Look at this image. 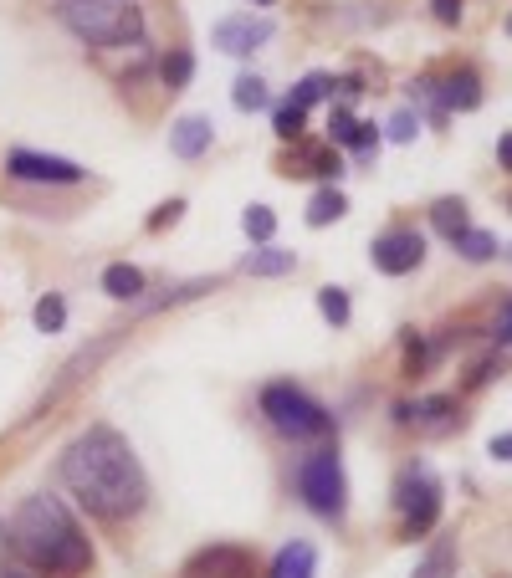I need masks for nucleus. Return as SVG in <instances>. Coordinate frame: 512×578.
Segmentation results:
<instances>
[{
  "label": "nucleus",
  "mask_w": 512,
  "mask_h": 578,
  "mask_svg": "<svg viewBox=\"0 0 512 578\" xmlns=\"http://www.w3.org/2000/svg\"><path fill=\"white\" fill-rule=\"evenodd\" d=\"M103 292L118 297V302H134L144 292V272H139V266H128V261H113L103 272Z\"/></svg>",
  "instance_id": "ddd939ff"
},
{
  "label": "nucleus",
  "mask_w": 512,
  "mask_h": 578,
  "mask_svg": "<svg viewBox=\"0 0 512 578\" xmlns=\"http://www.w3.org/2000/svg\"><path fill=\"white\" fill-rule=\"evenodd\" d=\"M313 573H318L313 543H287V548L272 558V568H267V578H313Z\"/></svg>",
  "instance_id": "f8f14e48"
},
{
  "label": "nucleus",
  "mask_w": 512,
  "mask_h": 578,
  "mask_svg": "<svg viewBox=\"0 0 512 578\" xmlns=\"http://www.w3.org/2000/svg\"><path fill=\"white\" fill-rule=\"evenodd\" d=\"M210 144H216V133H210V118H180L175 128H169V149H175L180 159H200Z\"/></svg>",
  "instance_id": "9b49d317"
},
{
  "label": "nucleus",
  "mask_w": 512,
  "mask_h": 578,
  "mask_svg": "<svg viewBox=\"0 0 512 578\" xmlns=\"http://www.w3.org/2000/svg\"><path fill=\"white\" fill-rule=\"evenodd\" d=\"M6 548H11L16 558H26L31 568L52 573V578H72V573H82V568L93 563V543L82 538L77 517H72L57 497H47V492L26 497V502L11 512V522H6Z\"/></svg>",
  "instance_id": "f03ea898"
},
{
  "label": "nucleus",
  "mask_w": 512,
  "mask_h": 578,
  "mask_svg": "<svg viewBox=\"0 0 512 578\" xmlns=\"http://www.w3.org/2000/svg\"><path fill=\"white\" fill-rule=\"evenodd\" d=\"M318 313H323L333 328H349V318H354L349 292H344V287H323V292H318Z\"/></svg>",
  "instance_id": "4be33fe9"
},
{
  "label": "nucleus",
  "mask_w": 512,
  "mask_h": 578,
  "mask_svg": "<svg viewBox=\"0 0 512 578\" xmlns=\"http://www.w3.org/2000/svg\"><path fill=\"white\" fill-rule=\"evenodd\" d=\"M241 266H246V277H287L292 266H297V256H292V251H277V246H262V251H251Z\"/></svg>",
  "instance_id": "4468645a"
},
{
  "label": "nucleus",
  "mask_w": 512,
  "mask_h": 578,
  "mask_svg": "<svg viewBox=\"0 0 512 578\" xmlns=\"http://www.w3.org/2000/svg\"><path fill=\"white\" fill-rule=\"evenodd\" d=\"M395 507L405 517V538H425L441 517V481L425 471V466H410L395 486Z\"/></svg>",
  "instance_id": "423d86ee"
},
{
  "label": "nucleus",
  "mask_w": 512,
  "mask_h": 578,
  "mask_svg": "<svg viewBox=\"0 0 512 578\" xmlns=\"http://www.w3.org/2000/svg\"><path fill=\"white\" fill-rule=\"evenodd\" d=\"M507 36H512V16H507Z\"/></svg>",
  "instance_id": "4c0bfd02"
},
{
  "label": "nucleus",
  "mask_w": 512,
  "mask_h": 578,
  "mask_svg": "<svg viewBox=\"0 0 512 578\" xmlns=\"http://www.w3.org/2000/svg\"><path fill=\"white\" fill-rule=\"evenodd\" d=\"M492 338H497V343H512V302H507L502 313H497V328H492Z\"/></svg>",
  "instance_id": "72a5a7b5"
},
{
  "label": "nucleus",
  "mask_w": 512,
  "mask_h": 578,
  "mask_svg": "<svg viewBox=\"0 0 512 578\" xmlns=\"http://www.w3.org/2000/svg\"><path fill=\"white\" fill-rule=\"evenodd\" d=\"M497 164L512 169V133H502V144H497Z\"/></svg>",
  "instance_id": "f704fd0d"
},
{
  "label": "nucleus",
  "mask_w": 512,
  "mask_h": 578,
  "mask_svg": "<svg viewBox=\"0 0 512 578\" xmlns=\"http://www.w3.org/2000/svg\"><path fill=\"white\" fill-rule=\"evenodd\" d=\"M241 226H246V236H251L256 246H267V241H272V231H277V215H272L267 205H246Z\"/></svg>",
  "instance_id": "a878e982"
},
{
  "label": "nucleus",
  "mask_w": 512,
  "mask_h": 578,
  "mask_svg": "<svg viewBox=\"0 0 512 578\" xmlns=\"http://www.w3.org/2000/svg\"><path fill=\"white\" fill-rule=\"evenodd\" d=\"M190 77H195V57H190L185 47L164 52V62H159V82H164V93H180V87H190Z\"/></svg>",
  "instance_id": "dca6fc26"
},
{
  "label": "nucleus",
  "mask_w": 512,
  "mask_h": 578,
  "mask_svg": "<svg viewBox=\"0 0 512 578\" xmlns=\"http://www.w3.org/2000/svg\"><path fill=\"white\" fill-rule=\"evenodd\" d=\"M431 16H436L441 26H456V21H461V0H431Z\"/></svg>",
  "instance_id": "2f4dec72"
},
{
  "label": "nucleus",
  "mask_w": 512,
  "mask_h": 578,
  "mask_svg": "<svg viewBox=\"0 0 512 578\" xmlns=\"http://www.w3.org/2000/svg\"><path fill=\"white\" fill-rule=\"evenodd\" d=\"M297 492H303L308 512L338 522L349 507V481H344V461H338L333 451H318L303 461V471H297Z\"/></svg>",
  "instance_id": "39448f33"
},
{
  "label": "nucleus",
  "mask_w": 512,
  "mask_h": 578,
  "mask_svg": "<svg viewBox=\"0 0 512 578\" xmlns=\"http://www.w3.org/2000/svg\"><path fill=\"white\" fill-rule=\"evenodd\" d=\"M31 323H36L41 333H62V328H67V302H62L57 292H47V297L31 307Z\"/></svg>",
  "instance_id": "aec40b11"
},
{
  "label": "nucleus",
  "mask_w": 512,
  "mask_h": 578,
  "mask_svg": "<svg viewBox=\"0 0 512 578\" xmlns=\"http://www.w3.org/2000/svg\"><path fill=\"white\" fill-rule=\"evenodd\" d=\"M349 215V200L338 195L333 185H323L313 200H308V226H333V220H344Z\"/></svg>",
  "instance_id": "f3484780"
},
{
  "label": "nucleus",
  "mask_w": 512,
  "mask_h": 578,
  "mask_svg": "<svg viewBox=\"0 0 512 578\" xmlns=\"http://www.w3.org/2000/svg\"><path fill=\"white\" fill-rule=\"evenodd\" d=\"M436 103H441V113H472V108L482 103V77H477L472 67H456V72L436 87Z\"/></svg>",
  "instance_id": "9d476101"
},
{
  "label": "nucleus",
  "mask_w": 512,
  "mask_h": 578,
  "mask_svg": "<svg viewBox=\"0 0 512 578\" xmlns=\"http://www.w3.org/2000/svg\"><path fill=\"white\" fill-rule=\"evenodd\" d=\"M400 348H405V374L425 369V343H420V333H405V338H400Z\"/></svg>",
  "instance_id": "7c9ffc66"
},
{
  "label": "nucleus",
  "mask_w": 512,
  "mask_h": 578,
  "mask_svg": "<svg viewBox=\"0 0 512 578\" xmlns=\"http://www.w3.org/2000/svg\"><path fill=\"white\" fill-rule=\"evenodd\" d=\"M262 6H272V0H262Z\"/></svg>",
  "instance_id": "58836bf2"
},
{
  "label": "nucleus",
  "mask_w": 512,
  "mask_h": 578,
  "mask_svg": "<svg viewBox=\"0 0 512 578\" xmlns=\"http://www.w3.org/2000/svg\"><path fill=\"white\" fill-rule=\"evenodd\" d=\"M57 21L72 36L88 41V47H103V52H123V47H139L144 41L139 0H62Z\"/></svg>",
  "instance_id": "7ed1b4c3"
},
{
  "label": "nucleus",
  "mask_w": 512,
  "mask_h": 578,
  "mask_svg": "<svg viewBox=\"0 0 512 578\" xmlns=\"http://www.w3.org/2000/svg\"><path fill=\"white\" fill-rule=\"evenodd\" d=\"M272 128H277L282 144H297V139H303V128H308V108H297L292 98L277 103V108H272Z\"/></svg>",
  "instance_id": "a211bd4d"
},
{
  "label": "nucleus",
  "mask_w": 512,
  "mask_h": 578,
  "mask_svg": "<svg viewBox=\"0 0 512 578\" xmlns=\"http://www.w3.org/2000/svg\"><path fill=\"white\" fill-rule=\"evenodd\" d=\"M451 246L461 251V261H492V256H497V236H492V231H477V226L466 231V236H456Z\"/></svg>",
  "instance_id": "412c9836"
},
{
  "label": "nucleus",
  "mask_w": 512,
  "mask_h": 578,
  "mask_svg": "<svg viewBox=\"0 0 512 578\" xmlns=\"http://www.w3.org/2000/svg\"><path fill=\"white\" fill-rule=\"evenodd\" d=\"M62 486L103 522H123L139 517L149 502V476L134 456V446L113 430V425H93L82 430L72 446L62 451Z\"/></svg>",
  "instance_id": "f257e3e1"
},
{
  "label": "nucleus",
  "mask_w": 512,
  "mask_h": 578,
  "mask_svg": "<svg viewBox=\"0 0 512 578\" xmlns=\"http://www.w3.org/2000/svg\"><path fill=\"white\" fill-rule=\"evenodd\" d=\"M292 174H323V180H338V174H344V159H338L333 149H303V164H297Z\"/></svg>",
  "instance_id": "393cba45"
},
{
  "label": "nucleus",
  "mask_w": 512,
  "mask_h": 578,
  "mask_svg": "<svg viewBox=\"0 0 512 578\" xmlns=\"http://www.w3.org/2000/svg\"><path fill=\"white\" fill-rule=\"evenodd\" d=\"M487 456L492 461H512V435H492L487 440Z\"/></svg>",
  "instance_id": "473e14b6"
},
{
  "label": "nucleus",
  "mask_w": 512,
  "mask_h": 578,
  "mask_svg": "<svg viewBox=\"0 0 512 578\" xmlns=\"http://www.w3.org/2000/svg\"><path fill=\"white\" fill-rule=\"evenodd\" d=\"M349 149L359 154V164H374V154H379V128H374V123H359L354 139H349Z\"/></svg>",
  "instance_id": "bb28decb"
},
{
  "label": "nucleus",
  "mask_w": 512,
  "mask_h": 578,
  "mask_svg": "<svg viewBox=\"0 0 512 578\" xmlns=\"http://www.w3.org/2000/svg\"><path fill=\"white\" fill-rule=\"evenodd\" d=\"M262 415H267V425L282 430L287 440H313V435H328V430H333L328 410L318 405L308 389H297V384H287V379L262 389Z\"/></svg>",
  "instance_id": "20e7f679"
},
{
  "label": "nucleus",
  "mask_w": 512,
  "mask_h": 578,
  "mask_svg": "<svg viewBox=\"0 0 512 578\" xmlns=\"http://www.w3.org/2000/svg\"><path fill=\"white\" fill-rule=\"evenodd\" d=\"M333 87H338V82H333L328 72H308L303 82L292 87V103H297V108H313V103H323V98L333 93Z\"/></svg>",
  "instance_id": "b1692460"
},
{
  "label": "nucleus",
  "mask_w": 512,
  "mask_h": 578,
  "mask_svg": "<svg viewBox=\"0 0 512 578\" xmlns=\"http://www.w3.org/2000/svg\"><path fill=\"white\" fill-rule=\"evenodd\" d=\"M180 215H185V200H164V205L149 215V231H169V226H175Z\"/></svg>",
  "instance_id": "c756f323"
},
{
  "label": "nucleus",
  "mask_w": 512,
  "mask_h": 578,
  "mask_svg": "<svg viewBox=\"0 0 512 578\" xmlns=\"http://www.w3.org/2000/svg\"><path fill=\"white\" fill-rule=\"evenodd\" d=\"M272 21L267 16H226V21H216V31H210V41H216V52H226V57H251L256 47H267L272 41Z\"/></svg>",
  "instance_id": "1a4fd4ad"
},
{
  "label": "nucleus",
  "mask_w": 512,
  "mask_h": 578,
  "mask_svg": "<svg viewBox=\"0 0 512 578\" xmlns=\"http://www.w3.org/2000/svg\"><path fill=\"white\" fill-rule=\"evenodd\" d=\"M231 103L241 108V113H256V108H267V82L262 77H236V87H231Z\"/></svg>",
  "instance_id": "5701e85b"
},
{
  "label": "nucleus",
  "mask_w": 512,
  "mask_h": 578,
  "mask_svg": "<svg viewBox=\"0 0 512 578\" xmlns=\"http://www.w3.org/2000/svg\"><path fill=\"white\" fill-rule=\"evenodd\" d=\"M0 578H26V573H16V568H0Z\"/></svg>",
  "instance_id": "e433bc0d"
},
{
  "label": "nucleus",
  "mask_w": 512,
  "mask_h": 578,
  "mask_svg": "<svg viewBox=\"0 0 512 578\" xmlns=\"http://www.w3.org/2000/svg\"><path fill=\"white\" fill-rule=\"evenodd\" d=\"M354 128H359V118H354L349 108H333V118H328V139H333V144H349Z\"/></svg>",
  "instance_id": "cd10ccee"
},
{
  "label": "nucleus",
  "mask_w": 512,
  "mask_h": 578,
  "mask_svg": "<svg viewBox=\"0 0 512 578\" xmlns=\"http://www.w3.org/2000/svg\"><path fill=\"white\" fill-rule=\"evenodd\" d=\"M384 133H390V139H395V144H410V139H415V133H420V118H415L410 108H400V113L390 118V128H384Z\"/></svg>",
  "instance_id": "c85d7f7f"
},
{
  "label": "nucleus",
  "mask_w": 512,
  "mask_h": 578,
  "mask_svg": "<svg viewBox=\"0 0 512 578\" xmlns=\"http://www.w3.org/2000/svg\"><path fill=\"white\" fill-rule=\"evenodd\" d=\"M369 256H374V266L384 277H405V272H415V266L425 261V236L410 231V226H395V231L374 236Z\"/></svg>",
  "instance_id": "6e6552de"
},
{
  "label": "nucleus",
  "mask_w": 512,
  "mask_h": 578,
  "mask_svg": "<svg viewBox=\"0 0 512 578\" xmlns=\"http://www.w3.org/2000/svg\"><path fill=\"white\" fill-rule=\"evenodd\" d=\"M6 174L21 185H82V164L57 159V154H36V149H11L6 154Z\"/></svg>",
  "instance_id": "0eeeda50"
},
{
  "label": "nucleus",
  "mask_w": 512,
  "mask_h": 578,
  "mask_svg": "<svg viewBox=\"0 0 512 578\" xmlns=\"http://www.w3.org/2000/svg\"><path fill=\"white\" fill-rule=\"evenodd\" d=\"M431 226H436L446 241L466 236V231H472V220H466V200H436V205H431Z\"/></svg>",
  "instance_id": "2eb2a0df"
},
{
  "label": "nucleus",
  "mask_w": 512,
  "mask_h": 578,
  "mask_svg": "<svg viewBox=\"0 0 512 578\" xmlns=\"http://www.w3.org/2000/svg\"><path fill=\"white\" fill-rule=\"evenodd\" d=\"M451 573H456V538H441L431 553L420 558L415 578H451Z\"/></svg>",
  "instance_id": "6ab92c4d"
},
{
  "label": "nucleus",
  "mask_w": 512,
  "mask_h": 578,
  "mask_svg": "<svg viewBox=\"0 0 512 578\" xmlns=\"http://www.w3.org/2000/svg\"><path fill=\"white\" fill-rule=\"evenodd\" d=\"M338 93H344V98H359L364 87H359V77H344V82H338Z\"/></svg>",
  "instance_id": "c9c22d12"
}]
</instances>
